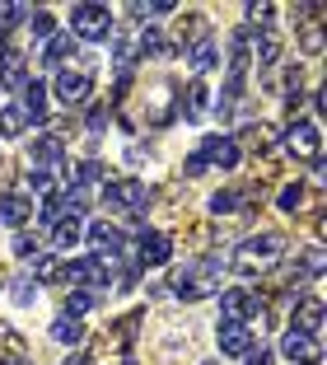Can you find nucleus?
<instances>
[{
    "mask_svg": "<svg viewBox=\"0 0 327 365\" xmlns=\"http://www.w3.org/2000/svg\"><path fill=\"white\" fill-rule=\"evenodd\" d=\"M94 290H71V300H66V314H71V319H80V314H89L94 309Z\"/></svg>",
    "mask_w": 327,
    "mask_h": 365,
    "instance_id": "7c9ffc66",
    "label": "nucleus"
},
{
    "mask_svg": "<svg viewBox=\"0 0 327 365\" xmlns=\"http://www.w3.org/2000/svg\"><path fill=\"white\" fill-rule=\"evenodd\" d=\"M98 365H136L131 356H117V361H98Z\"/></svg>",
    "mask_w": 327,
    "mask_h": 365,
    "instance_id": "58836bf2",
    "label": "nucleus"
},
{
    "mask_svg": "<svg viewBox=\"0 0 327 365\" xmlns=\"http://www.w3.org/2000/svg\"><path fill=\"white\" fill-rule=\"evenodd\" d=\"M253 290H239V286H234V290H224V295H220V309H224V323H243V319H248V309H253Z\"/></svg>",
    "mask_w": 327,
    "mask_h": 365,
    "instance_id": "dca6fc26",
    "label": "nucleus"
},
{
    "mask_svg": "<svg viewBox=\"0 0 327 365\" xmlns=\"http://www.w3.org/2000/svg\"><path fill=\"white\" fill-rule=\"evenodd\" d=\"M5 56H10V43H5V33H0V61H5Z\"/></svg>",
    "mask_w": 327,
    "mask_h": 365,
    "instance_id": "ea45409f",
    "label": "nucleus"
},
{
    "mask_svg": "<svg viewBox=\"0 0 327 365\" xmlns=\"http://www.w3.org/2000/svg\"><path fill=\"white\" fill-rule=\"evenodd\" d=\"M28 160L47 173L52 164H66V145H61L56 136H38V140H33V150H28Z\"/></svg>",
    "mask_w": 327,
    "mask_h": 365,
    "instance_id": "ddd939ff",
    "label": "nucleus"
},
{
    "mask_svg": "<svg viewBox=\"0 0 327 365\" xmlns=\"http://www.w3.org/2000/svg\"><path fill=\"white\" fill-rule=\"evenodd\" d=\"M248 145H253V150H271L276 145V127L271 122H253V127H248Z\"/></svg>",
    "mask_w": 327,
    "mask_h": 365,
    "instance_id": "c85d7f7f",
    "label": "nucleus"
},
{
    "mask_svg": "<svg viewBox=\"0 0 327 365\" xmlns=\"http://www.w3.org/2000/svg\"><path fill=\"white\" fill-rule=\"evenodd\" d=\"M0 136H5V140H19L24 136V113H19V108H0Z\"/></svg>",
    "mask_w": 327,
    "mask_h": 365,
    "instance_id": "a878e982",
    "label": "nucleus"
},
{
    "mask_svg": "<svg viewBox=\"0 0 327 365\" xmlns=\"http://www.w3.org/2000/svg\"><path fill=\"white\" fill-rule=\"evenodd\" d=\"M182 169H187V178H197V173H206V160H201V150H197V155H187V164H182Z\"/></svg>",
    "mask_w": 327,
    "mask_h": 365,
    "instance_id": "e433bc0d",
    "label": "nucleus"
},
{
    "mask_svg": "<svg viewBox=\"0 0 327 365\" xmlns=\"http://www.w3.org/2000/svg\"><path fill=\"white\" fill-rule=\"evenodd\" d=\"M243 197H248L243 187H224V192L211 197V211H215V215H234V211L243 206Z\"/></svg>",
    "mask_w": 327,
    "mask_h": 365,
    "instance_id": "393cba45",
    "label": "nucleus"
},
{
    "mask_svg": "<svg viewBox=\"0 0 327 365\" xmlns=\"http://www.w3.org/2000/svg\"><path fill=\"white\" fill-rule=\"evenodd\" d=\"M169 258H173V239L159 235V230H150V235L136 244V262L140 267H164Z\"/></svg>",
    "mask_w": 327,
    "mask_h": 365,
    "instance_id": "1a4fd4ad",
    "label": "nucleus"
},
{
    "mask_svg": "<svg viewBox=\"0 0 327 365\" xmlns=\"http://www.w3.org/2000/svg\"><path fill=\"white\" fill-rule=\"evenodd\" d=\"M98 202H103L108 211H140V206H145V182H140V178L103 182V192H98Z\"/></svg>",
    "mask_w": 327,
    "mask_h": 365,
    "instance_id": "423d86ee",
    "label": "nucleus"
},
{
    "mask_svg": "<svg viewBox=\"0 0 327 365\" xmlns=\"http://www.w3.org/2000/svg\"><path fill=\"white\" fill-rule=\"evenodd\" d=\"M281 351L290 356V361H295V365H323V346H318V337L299 333V328H290V333H285Z\"/></svg>",
    "mask_w": 327,
    "mask_h": 365,
    "instance_id": "0eeeda50",
    "label": "nucleus"
},
{
    "mask_svg": "<svg viewBox=\"0 0 327 365\" xmlns=\"http://www.w3.org/2000/svg\"><path fill=\"white\" fill-rule=\"evenodd\" d=\"M108 113H113V108H108V103H94V108H89V131H103Z\"/></svg>",
    "mask_w": 327,
    "mask_h": 365,
    "instance_id": "f704fd0d",
    "label": "nucleus"
},
{
    "mask_svg": "<svg viewBox=\"0 0 327 365\" xmlns=\"http://www.w3.org/2000/svg\"><path fill=\"white\" fill-rule=\"evenodd\" d=\"M89 89H94V61H80V66H61V76H56V98H61L66 108H80L89 98Z\"/></svg>",
    "mask_w": 327,
    "mask_h": 365,
    "instance_id": "7ed1b4c3",
    "label": "nucleus"
},
{
    "mask_svg": "<svg viewBox=\"0 0 327 365\" xmlns=\"http://www.w3.org/2000/svg\"><path fill=\"white\" fill-rule=\"evenodd\" d=\"M71 33H75V38H89V43L108 38V33H113V14H108V5H75V10H71Z\"/></svg>",
    "mask_w": 327,
    "mask_h": 365,
    "instance_id": "20e7f679",
    "label": "nucleus"
},
{
    "mask_svg": "<svg viewBox=\"0 0 327 365\" xmlns=\"http://www.w3.org/2000/svg\"><path fill=\"white\" fill-rule=\"evenodd\" d=\"M61 365H85V356H71V361H61Z\"/></svg>",
    "mask_w": 327,
    "mask_h": 365,
    "instance_id": "a19ab883",
    "label": "nucleus"
},
{
    "mask_svg": "<svg viewBox=\"0 0 327 365\" xmlns=\"http://www.w3.org/2000/svg\"><path fill=\"white\" fill-rule=\"evenodd\" d=\"M0 286H5V272H0Z\"/></svg>",
    "mask_w": 327,
    "mask_h": 365,
    "instance_id": "79ce46f5",
    "label": "nucleus"
},
{
    "mask_svg": "<svg viewBox=\"0 0 327 365\" xmlns=\"http://www.w3.org/2000/svg\"><path fill=\"white\" fill-rule=\"evenodd\" d=\"M201 33H206V19H201L197 10H182L178 19H173V38H169V47H178V52H192V47L201 43Z\"/></svg>",
    "mask_w": 327,
    "mask_h": 365,
    "instance_id": "6e6552de",
    "label": "nucleus"
},
{
    "mask_svg": "<svg viewBox=\"0 0 327 365\" xmlns=\"http://www.w3.org/2000/svg\"><path fill=\"white\" fill-rule=\"evenodd\" d=\"M28 5H19V0H0V33H5V29H14V24H19V19H28Z\"/></svg>",
    "mask_w": 327,
    "mask_h": 365,
    "instance_id": "c756f323",
    "label": "nucleus"
},
{
    "mask_svg": "<svg viewBox=\"0 0 327 365\" xmlns=\"http://www.w3.org/2000/svg\"><path fill=\"white\" fill-rule=\"evenodd\" d=\"M285 150L295 155L299 164H318L323 160V136H318V122H295L285 131Z\"/></svg>",
    "mask_w": 327,
    "mask_h": 365,
    "instance_id": "39448f33",
    "label": "nucleus"
},
{
    "mask_svg": "<svg viewBox=\"0 0 327 365\" xmlns=\"http://www.w3.org/2000/svg\"><path fill=\"white\" fill-rule=\"evenodd\" d=\"M52 337H56V342H66V346H75L80 337H85V323H80V319H56L52 323Z\"/></svg>",
    "mask_w": 327,
    "mask_h": 365,
    "instance_id": "bb28decb",
    "label": "nucleus"
},
{
    "mask_svg": "<svg viewBox=\"0 0 327 365\" xmlns=\"http://www.w3.org/2000/svg\"><path fill=\"white\" fill-rule=\"evenodd\" d=\"M215 61H220V52H215V43H211V38H201V43L192 47V71H211Z\"/></svg>",
    "mask_w": 327,
    "mask_h": 365,
    "instance_id": "cd10ccee",
    "label": "nucleus"
},
{
    "mask_svg": "<svg viewBox=\"0 0 327 365\" xmlns=\"http://www.w3.org/2000/svg\"><path fill=\"white\" fill-rule=\"evenodd\" d=\"M295 328L308 337H318V328H323V300L318 295H304V300L295 304Z\"/></svg>",
    "mask_w": 327,
    "mask_h": 365,
    "instance_id": "4468645a",
    "label": "nucleus"
},
{
    "mask_svg": "<svg viewBox=\"0 0 327 365\" xmlns=\"http://www.w3.org/2000/svg\"><path fill=\"white\" fill-rule=\"evenodd\" d=\"M85 239V225H80V215H61L52 225V244L56 248H71V244H80Z\"/></svg>",
    "mask_w": 327,
    "mask_h": 365,
    "instance_id": "6ab92c4d",
    "label": "nucleus"
},
{
    "mask_svg": "<svg viewBox=\"0 0 327 365\" xmlns=\"http://www.w3.org/2000/svg\"><path fill=\"white\" fill-rule=\"evenodd\" d=\"M28 24H33V33H38V38H52V29H56L52 10H33V14H28Z\"/></svg>",
    "mask_w": 327,
    "mask_h": 365,
    "instance_id": "2f4dec72",
    "label": "nucleus"
},
{
    "mask_svg": "<svg viewBox=\"0 0 327 365\" xmlns=\"http://www.w3.org/2000/svg\"><path fill=\"white\" fill-rule=\"evenodd\" d=\"M24 361H28V342L10 323H0V365H24Z\"/></svg>",
    "mask_w": 327,
    "mask_h": 365,
    "instance_id": "2eb2a0df",
    "label": "nucleus"
},
{
    "mask_svg": "<svg viewBox=\"0 0 327 365\" xmlns=\"http://www.w3.org/2000/svg\"><path fill=\"white\" fill-rule=\"evenodd\" d=\"M281 253H285V235H253V239H243L239 244V253H234V272L239 277H266V272L281 262Z\"/></svg>",
    "mask_w": 327,
    "mask_h": 365,
    "instance_id": "f257e3e1",
    "label": "nucleus"
},
{
    "mask_svg": "<svg viewBox=\"0 0 327 365\" xmlns=\"http://www.w3.org/2000/svg\"><path fill=\"white\" fill-rule=\"evenodd\" d=\"M0 164H5V160H0Z\"/></svg>",
    "mask_w": 327,
    "mask_h": 365,
    "instance_id": "37998d69",
    "label": "nucleus"
},
{
    "mask_svg": "<svg viewBox=\"0 0 327 365\" xmlns=\"http://www.w3.org/2000/svg\"><path fill=\"white\" fill-rule=\"evenodd\" d=\"M248 365H271V351H266V346H257V351L248 356Z\"/></svg>",
    "mask_w": 327,
    "mask_h": 365,
    "instance_id": "4c0bfd02",
    "label": "nucleus"
},
{
    "mask_svg": "<svg viewBox=\"0 0 327 365\" xmlns=\"http://www.w3.org/2000/svg\"><path fill=\"white\" fill-rule=\"evenodd\" d=\"M89 239H94L103 253H117V248H122V230L108 225V220H94V225H89Z\"/></svg>",
    "mask_w": 327,
    "mask_h": 365,
    "instance_id": "4be33fe9",
    "label": "nucleus"
},
{
    "mask_svg": "<svg viewBox=\"0 0 327 365\" xmlns=\"http://www.w3.org/2000/svg\"><path fill=\"white\" fill-rule=\"evenodd\" d=\"M201 160H206V164H220V169H239V140L211 136L206 145H201Z\"/></svg>",
    "mask_w": 327,
    "mask_h": 365,
    "instance_id": "9b49d317",
    "label": "nucleus"
},
{
    "mask_svg": "<svg viewBox=\"0 0 327 365\" xmlns=\"http://www.w3.org/2000/svg\"><path fill=\"white\" fill-rule=\"evenodd\" d=\"M33 277H38V281H61V262H56V258H38V262H33Z\"/></svg>",
    "mask_w": 327,
    "mask_h": 365,
    "instance_id": "473e14b6",
    "label": "nucleus"
},
{
    "mask_svg": "<svg viewBox=\"0 0 327 365\" xmlns=\"http://www.w3.org/2000/svg\"><path fill=\"white\" fill-rule=\"evenodd\" d=\"M276 206H281V211L285 215H299V211H304V206H308V187H304V182H285V187H281V202H276Z\"/></svg>",
    "mask_w": 327,
    "mask_h": 365,
    "instance_id": "aec40b11",
    "label": "nucleus"
},
{
    "mask_svg": "<svg viewBox=\"0 0 327 365\" xmlns=\"http://www.w3.org/2000/svg\"><path fill=\"white\" fill-rule=\"evenodd\" d=\"M206 108H211V85L206 80H192V85H182V98H178V113L187 122L206 118Z\"/></svg>",
    "mask_w": 327,
    "mask_h": 365,
    "instance_id": "9d476101",
    "label": "nucleus"
},
{
    "mask_svg": "<svg viewBox=\"0 0 327 365\" xmlns=\"http://www.w3.org/2000/svg\"><path fill=\"white\" fill-rule=\"evenodd\" d=\"M173 290H178L182 300H206L220 290V262L206 258V262H182L173 267Z\"/></svg>",
    "mask_w": 327,
    "mask_h": 365,
    "instance_id": "f03ea898",
    "label": "nucleus"
},
{
    "mask_svg": "<svg viewBox=\"0 0 327 365\" xmlns=\"http://www.w3.org/2000/svg\"><path fill=\"white\" fill-rule=\"evenodd\" d=\"M61 281H71V286H108L103 277V262L85 258V262H71V267H61Z\"/></svg>",
    "mask_w": 327,
    "mask_h": 365,
    "instance_id": "f8f14e48",
    "label": "nucleus"
},
{
    "mask_svg": "<svg viewBox=\"0 0 327 365\" xmlns=\"http://www.w3.org/2000/svg\"><path fill=\"white\" fill-rule=\"evenodd\" d=\"M19 113H33V118H43L47 113V85L43 80H24V108Z\"/></svg>",
    "mask_w": 327,
    "mask_h": 365,
    "instance_id": "412c9836",
    "label": "nucleus"
},
{
    "mask_svg": "<svg viewBox=\"0 0 327 365\" xmlns=\"http://www.w3.org/2000/svg\"><path fill=\"white\" fill-rule=\"evenodd\" d=\"M131 52H140V56H169V38L155 33V29H140V38H136Z\"/></svg>",
    "mask_w": 327,
    "mask_h": 365,
    "instance_id": "5701e85b",
    "label": "nucleus"
},
{
    "mask_svg": "<svg viewBox=\"0 0 327 365\" xmlns=\"http://www.w3.org/2000/svg\"><path fill=\"white\" fill-rule=\"evenodd\" d=\"M14 253H19V258H28V253H33V235H28V230L14 235Z\"/></svg>",
    "mask_w": 327,
    "mask_h": 365,
    "instance_id": "c9c22d12",
    "label": "nucleus"
},
{
    "mask_svg": "<svg viewBox=\"0 0 327 365\" xmlns=\"http://www.w3.org/2000/svg\"><path fill=\"white\" fill-rule=\"evenodd\" d=\"M66 52H75V38H71V33H52V38H47L43 61H47V66H61V61H66Z\"/></svg>",
    "mask_w": 327,
    "mask_h": 365,
    "instance_id": "b1692460",
    "label": "nucleus"
},
{
    "mask_svg": "<svg viewBox=\"0 0 327 365\" xmlns=\"http://www.w3.org/2000/svg\"><path fill=\"white\" fill-rule=\"evenodd\" d=\"M220 351L224 356L253 351V337H248V328H243V323H220Z\"/></svg>",
    "mask_w": 327,
    "mask_h": 365,
    "instance_id": "f3484780",
    "label": "nucleus"
},
{
    "mask_svg": "<svg viewBox=\"0 0 327 365\" xmlns=\"http://www.w3.org/2000/svg\"><path fill=\"white\" fill-rule=\"evenodd\" d=\"M14 300H19V304H28L33 300V290H38V286H33V277H14Z\"/></svg>",
    "mask_w": 327,
    "mask_h": 365,
    "instance_id": "72a5a7b5",
    "label": "nucleus"
},
{
    "mask_svg": "<svg viewBox=\"0 0 327 365\" xmlns=\"http://www.w3.org/2000/svg\"><path fill=\"white\" fill-rule=\"evenodd\" d=\"M28 215H33V202H28V197H19V192H5V197H0V220H5V225H24Z\"/></svg>",
    "mask_w": 327,
    "mask_h": 365,
    "instance_id": "a211bd4d",
    "label": "nucleus"
}]
</instances>
